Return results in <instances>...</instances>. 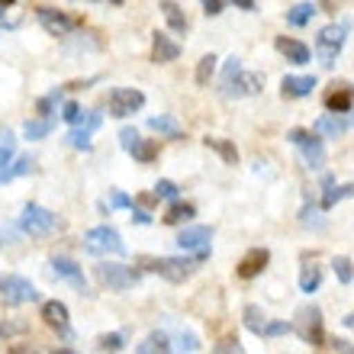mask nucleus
<instances>
[{"instance_id": "a18cd8bd", "label": "nucleus", "mask_w": 354, "mask_h": 354, "mask_svg": "<svg viewBox=\"0 0 354 354\" xmlns=\"http://www.w3.org/2000/svg\"><path fill=\"white\" fill-rule=\"evenodd\" d=\"M26 322H3L0 326V338H10V335H19V332H26Z\"/></svg>"}, {"instance_id": "6e6d98bb", "label": "nucleus", "mask_w": 354, "mask_h": 354, "mask_svg": "<svg viewBox=\"0 0 354 354\" xmlns=\"http://www.w3.org/2000/svg\"><path fill=\"white\" fill-rule=\"evenodd\" d=\"M10 354H26V351H23V348H17V351H10Z\"/></svg>"}, {"instance_id": "5701e85b", "label": "nucleus", "mask_w": 354, "mask_h": 354, "mask_svg": "<svg viewBox=\"0 0 354 354\" xmlns=\"http://www.w3.org/2000/svg\"><path fill=\"white\" fill-rule=\"evenodd\" d=\"M196 216V206L194 203H184V200H174L168 206V213H165V223L168 225H180V223H190Z\"/></svg>"}, {"instance_id": "9b49d317", "label": "nucleus", "mask_w": 354, "mask_h": 354, "mask_svg": "<svg viewBox=\"0 0 354 354\" xmlns=\"http://www.w3.org/2000/svg\"><path fill=\"white\" fill-rule=\"evenodd\" d=\"M36 17L48 36H71V32L81 26L77 17H71L65 10H55V7H36Z\"/></svg>"}, {"instance_id": "58836bf2", "label": "nucleus", "mask_w": 354, "mask_h": 354, "mask_svg": "<svg viewBox=\"0 0 354 354\" xmlns=\"http://www.w3.org/2000/svg\"><path fill=\"white\" fill-rule=\"evenodd\" d=\"M62 116H65V122H71V126H81L87 113L81 110L77 103H65V110H62Z\"/></svg>"}, {"instance_id": "49530a36", "label": "nucleus", "mask_w": 354, "mask_h": 354, "mask_svg": "<svg viewBox=\"0 0 354 354\" xmlns=\"http://www.w3.org/2000/svg\"><path fill=\"white\" fill-rule=\"evenodd\" d=\"M283 332H293V328H290L287 322H268V326H264V332H261V335L274 338V335H283Z\"/></svg>"}, {"instance_id": "c756f323", "label": "nucleus", "mask_w": 354, "mask_h": 354, "mask_svg": "<svg viewBox=\"0 0 354 354\" xmlns=\"http://www.w3.org/2000/svg\"><path fill=\"white\" fill-rule=\"evenodd\" d=\"M129 155L139 161V165H151V161L158 158V145H155L151 139H142V136H139V142L129 149Z\"/></svg>"}, {"instance_id": "72a5a7b5", "label": "nucleus", "mask_w": 354, "mask_h": 354, "mask_svg": "<svg viewBox=\"0 0 354 354\" xmlns=\"http://www.w3.org/2000/svg\"><path fill=\"white\" fill-rule=\"evenodd\" d=\"M62 103V87H55L52 93H46L42 100L36 103V113H39V120H52V113H55V106Z\"/></svg>"}, {"instance_id": "4468645a", "label": "nucleus", "mask_w": 354, "mask_h": 354, "mask_svg": "<svg viewBox=\"0 0 354 354\" xmlns=\"http://www.w3.org/2000/svg\"><path fill=\"white\" fill-rule=\"evenodd\" d=\"M68 306L62 303V299H48V303H42V322H46L48 328H55L58 335L71 338V322H68Z\"/></svg>"}, {"instance_id": "c85d7f7f", "label": "nucleus", "mask_w": 354, "mask_h": 354, "mask_svg": "<svg viewBox=\"0 0 354 354\" xmlns=\"http://www.w3.org/2000/svg\"><path fill=\"white\" fill-rule=\"evenodd\" d=\"M242 316H245V328H248V332H254V335H261L264 326H268V316H264V309L254 306V303H248V306L242 309Z\"/></svg>"}, {"instance_id": "f8f14e48", "label": "nucleus", "mask_w": 354, "mask_h": 354, "mask_svg": "<svg viewBox=\"0 0 354 354\" xmlns=\"http://www.w3.org/2000/svg\"><path fill=\"white\" fill-rule=\"evenodd\" d=\"M209 242H213V229L209 225H187L184 232L177 235V248L180 252H209Z\"/></svg>"}, {"instance_id": "473e14b6", "label": "nucleus", "mask_w": 354, "mask_h": 354, "mask_svg": "<svg viewBox=\"0 0 354 354\" xmlns=\"http://www.w3.org/2000/svg\"><path fill=\"white\" fill-rule=\"evenodd\" d=\"M52 129H55V120H26L23 136H26L29 142H36V139H46Z\"/></svg>"}, {"instance_id": "f257e3e1", "label": "nucleus", "mask_w": 354, "mask_h": 354, "mask_svg": "<svg viewBox=\"0 0 354 354\" xmlns=\"http://www.w3.org/2000/svg\"><path fill=\"white\" fill-rule=\"evenodd\" d=\"M264 87V75L258 71H245L242 58H229L223 68V97L225 100H242V97H252V93H261Z\"/></svg>"}, {"instance_id": "f03ea898", "label": "nucleus", "mask_w": 354, "mask_h": 354, "mask_svg": "<svg viewBox=\"0 0 354 354\" xmlns=\"http://www.w3.org/2000/svg\"><path fill=\"white\" fill-rule=\"evenodd\" d=\"M209 258V252H200L194 258H142V264L149 270H155L158 277L171 280V283H184L187 277H194V270Z\"/></svg>"}, {"instance_id": "864d4df0", "label": "nucleus", "mask_w": 354, "mask_h": 354, "mask_svg": "<svg viewBox=\"0 0 354 354\" xmlns=\"http://www.w3.org/2000/svg\"><path fill=\"white\" fill-rule=\"evenodd\" d=\"M55 354H81V351H75V348H58Z\"/></svg>"}, {"instance_id": "4c0bfd02", "label": "nucleus", "mask_w": 354, "mask_h": 354, "mask_svg": "<svg viewBox=\"0 0 354 354\" xmlns=\"http://www.w3.org/2000/svg\"><path fill=\"white\" fill-rule=\"evenodd\" d=\"M126 345V335L122 332H110V335H100V348L103 351H120Z\"/></svg>"}, {"instance_id": "20e7f679", "label": "nucleus", "mask_w": 354, "mask_h": 354, "mask_svg": "<svg viewBox=\"0 0 354 354\" xmlns=\"http://www.w3.org/2000/svg\"><path fill=\"white\" fill-rule=\"evenodd\" d=\"M93 274H97V280H100L103 287L116 290V293L136 287V283L142 280L139 268H129V264H113V261H100L97 268H93Z\"/></svg>"}, {"instance_id": "412c9836", "label": "nucleus", "mask_w": 354, "mask_h": 354, "mask_svg": "<svg viewBox=\"0 0 354 354\" xmlns=\"http://www.w3.org/2000/svg\"><path fill=\"white\" fill-rule=\"evenodd\" d=\"M348 129H354V116H332V113H322L316 120V132L319 136H328V139H338V136H345Z\"/></svg>"}, {"instance_id": "2eb2a0df", "label": "nucleus", "mask_w": 354, "mask_h": 354, "mask_svg": "<svg viewBox=\"0 0 354 354\" xmlns=\"http://www.w3.org/2000/svg\"><path fill=\"white\" fill-rule=\"evenodd\" d=\"M316 75H287L280 81V93H283V100H299L316 91Z\"/></svg>"}, {"instance_id": "6e6552de", "label": "nucleus", "mask_w": 354, "mask_h": 354, "mask_svg": "<svg viewBox=\"0 0 354 354\" xmlns=\"http://www.w3.org/2000/svg\"><path fill=\"white\" fill-rule=\"evenodd\" d=\"M19 229L26 235H48L58 229V216L39 203H26L23 206V216H19Z\"/></svg>"}, {"instance_id": "bb28decb", "label": "nucleus", "mask_w": 354, "mask_h": 354, "mask_svg": "<svg viewBox=\"0 0 354 354\" xmlns=\"http://www.w3.org/2000/svg\"><path fill=\"white\" fill-rule=\"evenodd\" d=\"M13 149H17V139L10 129H3V136H0V184H3V174L10 171V165H13Z\"/></svg>"}, {"instance_id": "423d86ee", "label": "nucleus", "mask_w": 354, "mask_h": 354, "mask_svg": "<svg viewBox=\"0 0 354 354\" xmlns=\"http://www.w3.org/2000/svg\"><path fill=\"white\" fill-rule=\"evenodd\" d=\"M287 142L299 149L303 161H306V168L319 171L322 165H326V145H322V139H316L313 132H306V129H290L287 132Z\"/></svg>"}, {"instance_id": "0eeeda50", "label": "nucleus", "mask_w": 354, "mask_h": 354, "mask_svg": "<svg viewBox=\"0 0 354 354\" xmlns=\"http://www.w3.org/2000/svg\"><path fill=\"white\" fill-rule=\"evenodd\" d=\"M84 248L91 254H126L122 235L113 225H93L91 232L84 235Z\"/></svg>"}, {"instance_id": "cd10ccee", "label": "nucleus", "mask_w": 354, "mask_h": 354, "mask_svg": "<svg viewBox=\"0 0 354 354\" xmlns=\"http://www.w3.org/2000/svg\"><path fill=\"white\" fill-rule=\"evenodd\" d=\"M158 10L165 13V19H168V26L174 29L177 36H184V32H187V17L180 13V7H177V3H171V0H165V3H158Z\"/></svg>"}, {"instance_id": "de8ad7c7", "label": "nucleus", "mask_w": 354, "mask_h": 354, "mask_svg": "<svg viewBox=\"0 0 354 354\" xmlns=\"http://www.w3.org/2000/svg\"><path fill=\"white\" fill-rule=\"evenodd\" d=\"M223 10H225L223 0H206V3H203V13H206V17H219Z\"/></svg>"}, {"instance_id": "a878e982", "label": "nucleus", "mask_w": 354, "mask_h": 354, "mask_svg": "<svg viewBox=\"0 0 354 354\" xmlns=\"http://www.w3.org/2000/svg\"><path fill=\"white\" fill-rule=\"evenodd\" d=\"M316 3H293V7L287 10V23L290 26H306V23H313V17H316Z\"/></svg>"}, {"instance_id": "79ce46f5", "label": "nucleus", "mask_w": 354, "mask_h": 354, "mask_svg": "<svg viewBox=\"0 0 354 354\" xmlns=\"http://www.w3.org/2000/svg\"><path fill=\"white\" fill-rule=\"evenodd\" d=\"M213 354H245V348L239 345V338H225V342H219L213 348Z\"/></svg>"}, {"instance_id": "393cba45", "label": "nucleus", "mask_w": 354, "mask_h": 354, "mask_svg": "<svg viewBox=\"0 0 354 354\" xmlns=\"http://www.w3.org/2000/svg\"><path fill=\"white\" fill-rule=\"evenodd\" d=\"M136 354H171L168 335L165 332H151L149 338H142V345L136 348Z\"/></svg>"}, {"instance_id": "4be33fe9", "label": "nucleus", "mask_w": 354, "mask_h": 354, "mask_svg": "<svg viewBox=\"0 0 354 354\" xmlns=\"http://www.w3.org/2000/svg\"><path fill=\"white\" fill-rule=\"evenodd\" d=\"M322 184H326V194H322V203H319V209H322V213H328V209H332L338 200H345V196H354V184L335 187V177H332V174L322 177Z\"/></svg>"}, {"instance_id": "39448f33", "label": "nucleus", "mask_w": 354, "mask_h": 354, "mask_svg": "<svg viewBox=\"0 0 354 354\" xmlns=\"http://www.w3.org/2000/svg\"><path fill=\"white\" fill-rule=\"evenodd\" d=\"M348 26L351 23H332V26H326L322 32L316 36V55L322 58V65L326 68H332L335 65V58H338V52L345 48V39H348Z\"/></svg>"}, {"instance_id": "c9c22d12", "label": "nucleus", "mask_w": 354, "mask_h": 354, "mask_svg": "<svg viewBox=\"0 0 354 354\" xmlns=\"http://www.w3.org/2000/svg\"><path fill=\"white\" fill-rule=\"evenodd\" d=\"M29 171H32V158H29V155H23V158H17L13 165H10V171L3 174V184H7V180H13V177L29 174Z\"/></svg>"}, {"instance_id": "f704fd0d", "label": "nucleus", "mask_w": 354, "mask_h": 354, "mask_svg": "<svg viewBox=\"0 0 354 354\" xmlns=\"http://www.w3.org/2000/svg\"><path fill=\"white\" fill-rule=\"evenodd\" d=\"M213 71H216V55H203L200 58V65H196V84L206 87L209 84V77H213Z\"/></svg>"}, {"instance_id": "7ed1b4c3", "label": "nucleus", "mask_w": 354, "mask_h": 354, "mask_svg": "<svg viewBox=\"0 0 354 354\" xmlns=\"http://www.w3.org/2000/svg\"><path fill=\"white\" fill-rule=\"evenodd\" d=\"M290 328L297 332L306 345H322L326 342V326H322V309L316 303H306V306L297 309V319L290 322Z\"/></svg>"}, {"instance_id": "5fc2aeb1", "label": "nucleus", "mask_w": 354, "mask_h": 354, "mask_svg": "<svg viewBox=\"0 0 354 354\" xmlns=\"http://www.w3.org/2000/svg\"><path fill=\"white\" fill-rule=\"evenodd\" d=\"M342 322H345L348 328H354V313H351V316H345V319H342Z\"/></svg>"}, {"instance_id": "ea45409f", "label": "nucleus", "mask_w": 354, "mask_h": 354, "mask_svg": "<svg viewBox=\"0 0 354 354\" xmlns=\"http://www.w3.org/2000/svg\"><path fill=\"white\" fill-rule=\"evenodd\" d=\"M332 268H335V274H338V280H342V283H351V280H354V270H351V261H348V258H335V264H332Z\"/></svg>"}, {"instance_id": "c03bdc74", "label": "nucleus", "mask_w": 354, "mask_h": 354, "mask_svg": "<svg viewBox=\"0 0 354 354\" xmlns=\"http://www.w3.org/2000/svg\"><path fill=\"white\" fill-rule=\"evenodd\" d=\"M110 206H113V209H132V196H126L122 190H113V194H110Z\"/></svg>"}, {"instance_id": "603ef678", "label": "nucleus", "mask_w": 354, "mask_h": 354, "mask_svg": "<svg viewBox=\"0 0 354 354\" xmlns=\"http://www.w3.org/2000/svg\"><path fill=\"white\" fill-rule=\"evenodd\" d=\"M235 7H239V10H258V3H252V0H239Z\"/></svg>"}, {"instance_id": "7c9ffc66", "label": "nucleus", "mask_w": 354, "mask_h": 354, "mask_svg": "<svg viewBox=\"0 0 354 354\" xmlns=\"http://www.w3.org/2000/svg\"><path fill=\"white\" fill-rule=\"evenodd\" d=\"M203 142H206V149H213V151H219V155H223L225 165H235V161H239V149H235L232 142L216 139V136H206Z\"/></svg>"}, {"instance_id": "9d476101", "label": "nucleus", "mask_w": 354, "mask_h": 354, "mask_svg": "<svg viewBox=\"0 0 354 354\" xmlns=\"http://www.w3.org/2000/svg\"><path fill=\"white\" fill-rule=\"evenodd\" d=\"M0 297L10 306H23V303H36L39 293L32 287V280L19 277V274H7V277H0Z\"/></svg>"}, {"instance_id": "a211bd4d", "label": "nucleus", "mask_w": 354, "mask_h": 354, "mask_svg": "<svg viewBox=\"0 0 354 354\" xmlns=\"http://www.w3.org/2000/svg\"><path fill=\"white\" fill-rule=\"evenodd\" d=\"M354 106V87L351 84H335V91L326 93V110L332 116H345Z\"/></svg>"}, {"instance_id": "37998d69", "label": "nucleus", "mask_w": 354, "mask_h": 354, "mask_svg": "<svg viewBox=\"0 0 354 354\" xmlns=\"http://www.w3.org/2000/svg\"><path fill=\"white\" fill-rule=\"evenodd\" d=\"M139 142V132L132 129V126H126V129H120V145H122V151H129L132 145Z\"/></svg>"}, {"instance_id": "3c124183", "label": "nucleus", "mask_w": 354, "mask_h": 354, "mask_svg": "<svg viewBox=\"0 0 354 354\" xmlns=\"http://www.w3.org/2000/svg\"><path fill=\"white\" fill-rule=\"evenodd\" d=\"M332 345H335V348H338V351H342V354H354L351 342H345V338H335V342H332Z\"/></svg>"}, {"instance_id": "b1692460", "label": "nucleus", "mask_w": 354, "mask_h": 354, "mask_svg": "<svg viewBox=\"0 0 354 354\" xmlns=\"http://www.w3.org/2000/svg\"><path fill=\"white\" fill-rule=\"evenodd\" d=\"M149 129L158 132V136H168V139H180V136H184V129H180V122H177L174 116H151Z\"/></svg>"}, {"instance_id": "ddd939ff", "label": "nucleus", "mask_w": 354, "mask_h": 354, "mask_svg": "<svg viewBox=\"0 0 354 354\" xmlns=\"http://www.w3.org/2000/svg\"><path fill=\"white\" fill-rule=\"evenodd\" d=\"M48 268H52V274H55V277L68 280L75 290L87 293V277H84V270L77 268V261H71V258H65V254H55V258L48 261Z\"/></svg>"}, {"instance_id": "f3484780", "label": "nucleus", "mask_w": 354, "mask_h": 354, "mask_svg": "<svg viewBox=\"0 0 354 354\" xmlns=\"http://www.w3.org/2000/svg\"><path fill=\"white\" fill-rule=\"evenodd\" d=\"M274 46H277V52L287 58L290 65H309V58H313L309 46H306V42H299V39L277 36V39H274Z\"/></svg>"}, {"instance_id": "aec40b11", "label": "nucleus", "mask_w": 354, "mask_h": 354, "mask_svg": "<svg viewBox=\"0 0 354 354\" xmlns=\"http://www.w3.org/2000/svg\"><path fill=\"white\" fill-rule=\"evenodd\" d=\"M268 261H270L268 248H252V252H245V258L239 261V277H242V280L258 277V274L268 268Z\"/></svg>"}, {"instance_id": "dca6fc26", "label": "nucleus", "mask_w": 354, "mask_h": 354, "mask_svg": "<svg viewBox=\"0 0 354 354\" xmlns=\"http://www.w3.org/2000/svg\"><path fill=\"white\" fill-rule=\"evenodd\" d=\"M100 126H103V116H100V113H87L84 122L68 132V145H75V149H84L87 151V149H91V136L100 129Z\"/></svg>"}, {"instance_id": "2f4dec72", "label": "nucleus", "mask_w": 354, "mask_h": 354, "mask_svg": "<svg viewBox=\"0 0 354 354\" xmlns=\"http://www.w3.org/2000/svg\"><path fill=\"white\" fill-rule=\"evenodd\" d=\"M319 283H322V270L316 264H303V270H299V290L303 293H316Z\"/></svg>"}, {"instance_id": "1a4fd4ad", "label": "nucleus", "mask_w": 354, "mask_h": 354, "mask_svg": "<svg viewBox=\"0 0 354 354\" xmlns=\"http://www.w3.org/2000/svg\"><path fill=\"white\" fill-rule=\"evenodd\" d=\"M106 106H110V116L126 120V116H132V113H139L145 106V93L136 91V87H113L110 97H106Z\"/></svg>"}, {"instance_id": "09e8293b", "label": "nucleus", "mask_w": 354, "mask_h": 354, "mask_svg": "<svg viewBox=\"0 0 354 354\" xmlns=\"http://www.w3.org/2000/svg\"><path fill=\"white\" fill-rule=\"evenodd\" d=\"M180 348H187V351H194V348H200V342H196L194 332H180Z\"/></svg>"}, {"instance_id": "a19ab883", "label": "nucleus", "mask_w": 354, "mask_h": 354, "mask_svg": "<svg viewBox=\"0 0 354 354\" xmlns=\"http://www.w3.org/2000/svg\"><path fill=\"white\" fill-rule=\"evenodd\" d=\"M155 196H165V200H177V184L174 180H158V184H155Z\"/></svg>"}, {"instance_id": "6ab92c4d", "label": "nucleus", "mask_w": 354, "mask_h": 354, "mask_svg": "<svg viewBox=\"0 0 354 354\" xmlns=\"http://www.w3.org/2000/svg\"><path fill=\"white\" fill-rule=\"evenodd\" d=\"M177 55H180V42H174L168 32H155V36H151V62L168 65Z\"/></svg>"}, {"instance_id": "8fccbe9b", "label": "nucleus", "mask_w": 354, "mask_h": 354, "mask_svg": "<svg viewBox=\"0 0 354 354\" xmlns=\"http://www.w3.org/2000/svg\"><path fill=\"white\" fill-rule=\"evenodd\" d=\"M132 219H136V223H139V225H149V223H151V216L145 213V209H139V206H136V203H132Z\"/></svg>"}, {"instance_id": "e433bc0d", "label": "nucleus", "mask_w": 354, "mask_h": 354, "mask_svg": "<svg viewBox=\"0 0 354 354\" xmlns=\"http://www.w3.org/2000/svg\"><path fill=\"white\" fill-rule=\"evenodd\" d=\"M319 213H322V209H319L316 203H313V206L306 203V206H303V225H313V229H326V219H322Z\"/></svg>"}]
</instances>
